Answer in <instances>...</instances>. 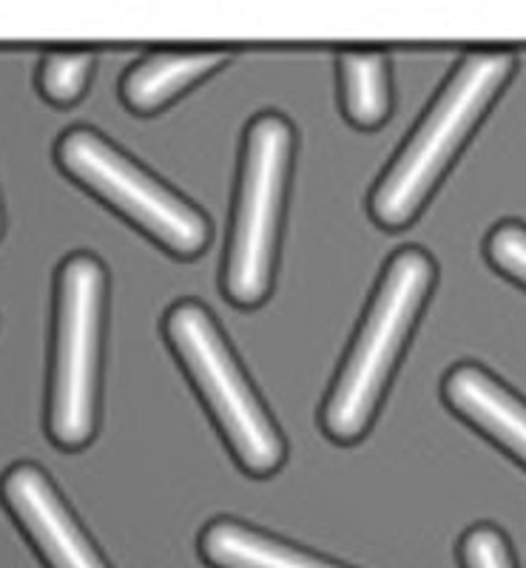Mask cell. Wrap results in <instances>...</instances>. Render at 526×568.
Instances as JSON below:
<instances>
[{
    "label": "cell",
    "instance_id": "6da1fadb",
    "mask_svg": "<svg viewBox=\"0 0 526 568\" xmlns=\"http://www.w3.org/2000/svg\"><path fill=\"white\" fill-rule=\"evenodd\" d=\"M509 52H475L458 65L418 131L382 176L371 196L373 220L384 227L413 222L453 156L513 74Z\"/></svg>",
    "mask_w": 526,
    "mask_h": 568
},
{
    "label": "cell",
    "instance_id": "7a4b0ae2",
    "mask_svg": "<svg viewBox=\"0 0 526 568\" xmlns=\"http://www.w3.org/2000/svg\"><path fill=\"white\" fill-rule=\"evenodd\" d=\"M433 278V258L418 247H407L391 258L362 333L322 409V426L338 444H351L367 433Z\"/></svg>",
    "mask_w": 526,
    "mask_h": 568
},
{
    "label": "cell",
    "instance_id": "3957f363",
    "mask_svg": "<svg viewBox=\"0 0 526 568\" xmlns=\"http://www.w3.org/2000/svg\"><path fill=\"white\" fill-rule=\"evenodd\" d=\"M165 336L209 404L220 433L225 435L242 469L256 478H265L280 469L285 458V444L262 409L251 384L245 382V375L236 367L234 355L222 342L209 311L194 302L176 304L165 316Z\"/></svg>",
    "mask_w": 526,
    "mask_h": 568
},
{
    "label": "cell",
    "instance_id": "277c9868",
    "mask_svg": "<svg viewBox=\"0 0 526 568\" xmlns=\"http://www.w3.org/2000/svg\"><path fill=\"white\" fill-rule=\"evenodd\" d=\"M103 293L105 273L94 256H72L60 267L49 435L63 449H80L94 435Z\"/></svg>",
    "mask_w": 526,
    "mask_h": 568
},
{
    "label": "cell",
    "instance_id": "5b68a950",
    "mask_svg": "<svg viewBox=\"0 0 526 568\" xmlns=\"http://www.w3.org/2000/svg\"><path fill=\"white\" fill-rule=\"evenodd\" d=\"M291 149L293 131L282 116H256L245 140L240 200L225 265V293L240 307L260 304L271 287Z\"/></svg>",
    "mask_w": 526,
    "mask_h": 568
},
{
    "label": "cell",
    "instance_id": "8992f818",
    "mask_svg": "<svg viewBox=\"0 0 526 568\" xmlns=\"http://www.w3.org/2000/svg\"><path fill=\"white\" fill-rule=\"evenodd\" d=\"M58 162L65 174L111 207H118L125 220L134 222L174 256L191 258L209 245V222L202 220V213L143 169H136L134 162L111 149L94 131H69L58 142Z\"/></svg>",
    "mask_w": 526,
    "mask_h": 568
},
{
    "label": "cell",
    "instance_id": "52a82bcc",
    "mask_svg": "<svg viewBox=\"0 0 526 568\" xmlns=\"http://www.w3.org/2000/svg\"><path fill=\"white\" fill-rule=\"evenodd\" d=\"M3 500L27 529L32 542L52 568H105L91 549L74 517L60 504L58 491L32 464H20L3 478Z\"/></svg>",
    "mask_w": 526,
    "mask_h": 568
},
{
    "label": "cell",
    "instance_id": "ba28073f",
    "mask_svg": "<svg viewBox=\"0 0 526 568\" xmlns=\"http://www.w3.org/2000/svg\"><path fill=\"white\" fill-rule=\"evenodd\" d=\"M444 398L455 413L513 453L526 466V404L500 387L475 364H462L447 375Z\"/></svg>",
    "mask_w": 526,
    "mask_h": 568
},
{
    "label": "cell",
    "instance_id": "9c48e42d",
    "mask_svg": "<svg viewBox=\"0 0 526 568\" xmlns=\"http://www.w3.org/2000/svg\"><path fill=\"white\" fill-rule=\"evenodd\" d=\"M225 60V52L214 49H194V52H160L145 58L143 63L125 74L123 100L129 109L140 114H154L169 105L176 94L202 80Z\"/></svg>",
    "mask_w": 526,
    "mask_h": 568
},
{
    "label": "cell",
    "instance_id": "30bf717a",
    "mask_svg": "<svg viewBox=\"0 0 526 568\" xmlns=\"http://www.w3.org/2000/svg\"><path fill=\"white\" fill-rule=\"evenodd\" d=\"M202 555L214 568H338L333 562L296 551L291 546L271 540L254 529L234 524V520H216L205 529L200 540Z\"/></svg>",
    "mask_w": 526,
    "mask_h": 568
},
{
    "label": "cell",
    "instance_id": "8fae6325",
    "mask_svg": "<svg viewBox=\"0 0 526 568\" xmlns=\"http://www.w3.org/2000/svg\"><path fill=\"white\" fill-rule=\"evenodd\" d=\"M342 91H345L347 120L362 129H376L391 114V80L382 54H342Z\"/></svg>",
    "mask_w": 526,
    "mask_h": 568
},
{
    "label": "cell",
    "instance_id": "7c38bea8",
    "mask_svg": "<svg viewBox=\"0 0 526 568\" xmlns=\"http://www.w3.org/2000/svg\"><path fill=\"white\" fill-rule=\"evenodd\" d=\"M91 58L85 52L49 54L40 71V89L52 103L69 105L83 94L89 83Z\"/></svg>",
    "mask_w": 526,
    "mask_h": 568
},
{
    "label": "cell",
    "instance_id": "4fadbf2b",
    "mask_svg": "<svg viewBox=\"0 0 526 568\" xmlns=\"http://www.w3.org/2000/svg\"><path fill=\"white\" fill-rule=\"evenodd\" d=\"M487 256L500 273L526 287V227L518 222H504L487 240Z\"/></svg>",
    "mask_w": 526,
    "mask_h": 568
},
{
    "label": "cell",
    "instance_id": "5bb4252c",
    "mask_svg": "<svg viewBox=\"0 0 526 568\" xmlns=\"http://www.w3.org/2000/svg\"><path fill=\"white\" fill-rule=\"evenodd\" d=\"M464 568H515L509 546L493 526H475L462 540Z\"/></svg>",
    "mask_w": 526,
    "mask_h": 568
}]
</instances>
